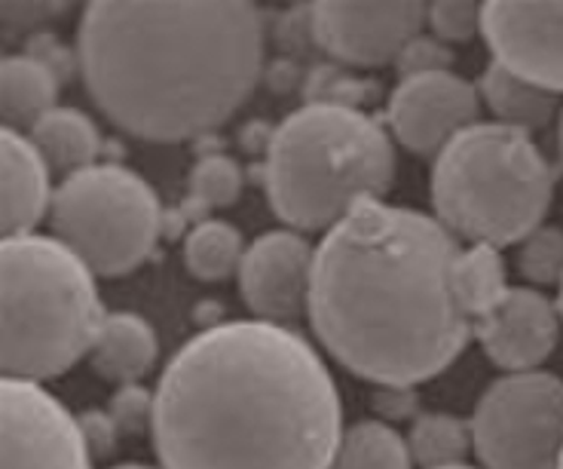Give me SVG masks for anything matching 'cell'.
<instances>
[{"instance_id":"obj_31","label":"cell","mask_w":563,"mask_h":469,"mask_svg":"<svg viewBox=\"0 0 563 469\" xmlns=\"http://www.w3.org/2000/svg\"><path fill=\"white\" fill-rule=\"evenodd\" d=\"M558 144H561V160H563V114H561V129H558Z\"/></svg>"},{"instance_id":"obj_27","label":"cell","mask_w":563,"mask_h":469,"mask_svg":"<svg viewBox=\"0 0 563 469\" xmlns=\"http://www.w3.org/2000/svg\"><path fill=\"white\" fill-rule=\"evenodd\" d=\"M111 421L117 424L120 433L135 436V433H141L147 424H154V396L135 384L123 386V390L113 396Z\"/></svg>"},{"instance_id":"obj_14","label":"cell","mask_w":563,"mask_h":469,"mask_svg":"<svg viewBox=\"0 0 563 469\" xmlns=\"http://www.w3.org/2000/svg\"><path fill=\"white\" fill-rule=\"evenodd\" d=\"M484 353L499 369L527 374L558 347V310L536 288H508V295L475 323Z\"/></svg>"},{"instance_id":"obj_32","label":"cell","mask_w":563,"mask_h":469,"mask_svg":"<svg viewBox=\"0 0 563 469\" xmlns=\"http://www.w3.org/2000/svg\"><path fill=\"white\" fill-rule=\"evenodd\" d=\"M113 469H154V467H141V463H123V467H113Z\"/></svg>"},{"instance_id":"obj_13","label":"cell","mask_w":563,"mask_h":469,"mask_svg":"<svg viewBox=\"0 0 563 469\" xmlns=\"http://www.w3.org/2000/svg\"><path fill=\"white\" fill-rule=\"evenodd\" d=\"M316 252L295 230H273L249 246L240 268V292L261 323L285 326L310 310Z\"/></svg>"},{"instance_id":"obj_15","label":"cell","mask_w":563,"mask_h":469,"mask_svg":"<svg viewBox=\"0 0 563 469\" xmlns=\"http://www.w3.org/2000/svg\"><path fill=\"white\" fill-rule=\"evenodd\" d=\"M0 154H3V209H0L3 233L25 237L37 228V221L53 206L49 163L34 148L31 135L10 127H3Z\"/></svg>"},{"instance_id":"obj_22","label":"cell","mask_w":563,"mask_h":469,"mask_svg":"<svg viewBox=\"0 0 563 469\" xmlns=\"http://www.w3.org/2000/svg\"><path fill=\"white\" fill-rule=\"evenodd\" d=\"M408 441L380 421L352 424L340 439L331 469H410Z\"/></svg>"},{"instance_id":"obj_6","label":"cell","mask_w":563,"mask_h":469,"mask_svg":"<svg viewBox=\"0 0 563 469\" xmlns=\"http://www.w3.org/2000/svg\"><path fill=\"white\" fill-rule=\"evenodd\" d=\"M554 172L530 132L503 123L463 129L432 170L438 221L475 246H515L542 228Z\"/></svg>"},{"instance_id":"obj_10","label":"cell","mask_w":563,"mask_h":469,"mask_svg":"<svg viewBox=\"0 0 563 469\" xmlns=\"http://www.w3.org/2000/svg\"><path fill=\"white\" fill-rule=\"evenodd\" d=\"M429 19L426 3H316L312 34L328 56L358 68H380L398 62L413 37H420Z\"/></svg>"},{"instance_id":"obj_26","label":"cell","mask_w":563,"mask_h":469,"mask_svg":"<svg viewBox=\"0 0 563 469\" xmlns=\"http://www.w3.org/2000/svg\"><path fill=\"white\" fill-rule=\"evenodd\" d=\"M481 10L478 3H465V0H444L429 7V22L441 41H468L481 31Z\"/></svg>"},{"instance_id":"obj_21","label":"cell","mask_w":563,"mask_h":469,"mask_svg":"<svg viewBox=\"0 0 563 469\" xmlns=\"http://www.w3.org/2000/svg\"><path fill=\"white\" fill-rule=\"evenodd\" d=\"M242 233L227 221H202L184 242V264L202 283H218L230 273H240L245 258Z\"/></svg>"},{"instance_id":"obj_29","label":"cell","mask_w":563,"mask_h":469,"mask_svg":"<svg viewBox=\"0 0 563 469\" xmlns=\"http://www.w3.org/2000/svg\"><path fill=\"white\" fill-rule=\"evenodd\" d=\"M68 3H3V25L7 31L34 29L43 19L65 13Z\"/></svg>"},{"instance_id":"obj_24","label":"cell","mask_w":563,"mask_h":469,"mask_svg":"<svg viewBox=\"0 0 563 469\" xmlns=\"http://www.w3.org/2000/svg\"><path fill=\"white\" fill-rule=\"evenodd\" d=\"M190 197L209 206V209H224L233 206L242 194V170L233 156L209 154L197 160V166L190 170L187 178Z\"/></svg>"},{"instance_id":"obj_17","label":"cell","mask_w":563,"mask_h":469,"mask_svg":"<svg viewBox=\"0 0 563 469\" xmlns=\"http://www.w3.org/2000/svg\"><path fill=\"white\" fill-rule=\"evenodd\" d=\"M3 120L10 129H34L56 111L58 74L34 56H7L0 68Z\"/></svg>"},{"instance_id":"obj_19","label":"cell","mask_w":563,"mask_h":469,"mask_svg":"<svg viewBox=\"0 0 563 469\" xmlns=\"http://www.w3.org/2000/svg\"><path fill=\"white\" fill-rule=\"evenodd\" d=\"M481 96L493 108V114L499 117L503 127L521 129V132L542 129L558 108L554 92L527 84L523 77L503 68L499 62H493L490 68L481 74Z\"/></svg>"},{"instance_id":"obj_9","label":"cell","mask_w":563,"mask_h":469,"mask_svg":"<svg viewBox=\"0 0 563 469\" xmlns=\"http://www.w3.org/2000/svg\"><path fill=\"white\" fill-rule=\"evenodd\" d=\"M80 421L41 384L3 378V469H89Z\"/></svg>"},{"instance_id":"obj_33","label":"cell","mask_w":563,"mask_h":469,"mask_svg":"<svg viewBox=\"0 0 563 469\" xmlns=\"http://www.w3.org/2000/svg\"><path fill=\"white\" fill-rule=\"evenodd\" d=\"M558 313H561V319H563V283H561V295H558Z\"/></svg>"},{"instance_id":"obj_12","label":"cell","mask_w":563,"mask_h":469,"mask_svg":"<svg viewBox=\"0 0 563 469\" xmlns=\"http://www.w3.org/2000/svg\"><path fill=\"white\" fill-rule=\"evenodd\" d=\"M386 117L408 151L441 154L463 129L475 127L478 92L451 72L413 74L395 86Z\"/></svg>"},{"instance_id":"obj_7","label":"cell","mask_w":563,"mask_h":469,"mask_svg":"<svg viewBox=\"0 0 563 469\" xmlns=\"http://www.w3.org/2000/svg\"><path fill=\"white\" fill-rule=\"evenodd\" d=\"M56 240L99 276H123L147 261L163 230V206L139 172L113 163L65 175L53 194Z\"/></svg>"},{"instance_id":"obj_1","label":"cell","mask_w":563,"mask_h":469,"mask_svg":"<svg viewBox=\"0 0 563 469\" xmlns=\"http://www.w3.org/2000/svg\"><path fill=\"white\" fill-rule=\"evenodd\" d=\"M163 469H331L340 396L297 331L221 323L172 356L154 393Z\"/></svg>"},{"instance_id":"obj_35","label":"cell","mask_w":563,"mask_h":469,"mask_svg":"<svg viewBox=\"0 0 563 469\" xmlns=\"http://www.w3.org/2000/svg\"><path fill=\"white\" fill-rule=\"evenodd\" d=\"M561 469H563V460H561Z\"/></svg>"},{"instance_id":"obj_34","label":"cell","mask_w":563,"mask_h":469,"mask_svg":"<svg viewBox=\"0 0 563 469\" xmlns=\"http://www.w3.org/2000/svg\"><path fill=\"white\" fill-rule=\"evenodd\" d=\"M444 469H475V467H468V463H456V467H444Z\"/></svg>"},{"instance_id":"obj_4","label":"cell","mask_w":563,"mask_h":469,"mask_svg":"<svg viewBox=\"0 0 563 469\" xmlns=\"http://www.w3.org/2000/svg\"><path fill=\"white\" fill-rule=\"evenodd\" d=\"M395 182V148L377 120L346 101H312L273 132L264 187L288 228H334Z\"/></svg>"},{"instance_id":"obj_3","label":"cell","mask_w":563,"mask_h":469,"mask_svg":"<svg viewBox=\"0 0 563 469\" xmlns=\"http://www.w3.org/2000/svg\"><path fill=\"white\" fill-rule=\"evenodd\" d=\"M80 72L113 127L187 142L240 111L264 68L254 3L96 0L80 19Z\"/></svg>"},{"instance_id":"obj_28","label":"cell","mask_w":563,"mask_h":469,"mask_svg":"<svg viewBox=\"0 0 563 469\" xmlns=\"http://www.w3.org/2000/svg\"><path fill=\"white\" fill-rule=\"evenodd\" d=\"M451 65V53L441 46V43L429 41V37H413V41L405 46V53L398 56V68L405 77H413V74H429V72H448Z\"/></svg>"},{"instance_id":"obj_30","label":"cell","mask_w":563,"mask_h":469,"mask_svg":"<svg viewBox=\"0 0 563 469\" xmlns=\"http://www.w3.org/2000/svg\"><path fill=\"white\" fill-rule=\"evenodd\" d=\"M80 429H84L89 451H99V455H108V451H111L113 436L120 433L117 424L111 421V414H99V412L84 414V417H80Z\"/></svg>"},{"instance_id":"obj_16","label":"cell","mask_w":563,"mask_h":469,"mask_svg":"<svg viewBox=\"0 0 563 469\" xmlns=\"http://www.w3.org/2000/svg\"><path fill=\"white\" fill-rule=\"evenodd\" d=\"M159 343L147 319L135 313H111L92 343V366L101 378L135 384L156 362Z\"/></svg>"},{"instance_id":"obj_11","label":"cell","mask_w":563,"mask_h":469,"mask_svg":"<svg viewBox=\"0 0 563 469\" xmlns=\"http://www.w3.org/2000/svg\"><path fill=\"white\" fill-rule=\"evenodd\" d=\"M481 34L503 68L545 92H563V3H484Z\"/></svg>"},{"instance_id":"obj_5","label":"cell","mask_w":563,"mask_h":469,"mask_svg":"<svg viewBox=\"0 0 563 469\" xmlns=\"http://www.w3.org/2000/svg\"><path fill=\"white\" fill-rule=\"evenodd\" d=\"M96 273L53 237L3 240V371L41 384L68 371L104 326Z\"/></svg>"},{"instance_id":"obj_8","label":"cell","mask_w":563,"mask_h":469,"mask_svg":"<svg viewBox=\"0 0 563 469\" xmlns=\"http://www.w3.org/2000/svg\"><path fill=\"white\" fill-rule=\"evenodd\" d=\"M472 445L487 469H561V381L527 371L487 386L472 417Z\"/></svg>"},{"instance_id":"obj_18","label":"cell","mask_w":563,"mask_h":469,"mask_svg":"<svg viewBox=\"0 0 563 469\" xmlns=\"http://www.w3.org/2000/svg\"><path fill=\"white\" fill-rule=\"evenodd\" d=\"M31 142L53 170L68 172V175L96 166V156L101 151V135L96 123L74 108L49 111L37 127L31 129Z\"/></svg>"},{"instance_id":"obj_2","label":"cell","mask_w":563,"mask_h":469,"mask_svg":"<svg viewBox=\"0 0 563 469\" xmlns=\"http://www.w3.org/2000/svg\"><path fill=\"white\" fill-rule=\"evenodd\" d=\"M460 252L438 218L358 203L316 249L310 319L324 350L380 386L441 374L475 331L453 285Z\"/></svg>"},{"instance_id":"obj_20","label":"cell","mask_w":563,"mask_h":469,"mask_svg":"<svg viewBox=\"0 0 563 469\" xmlns=\"http://www.w3.org/2000/svg\"><path fill=\"white\" fill-rule=\"evenodd\" d=\"M453 285H456V295L463 301L465 313L478 323L484 313H490L508 295L506 264L499 258V249L472 246V249L460 252Z\"/></svg>"},{"instance_id":"obj_23","label":"cell","mask_w":563,"mask_h":469,"mask_svg":"<svg viewBox=\"0 0 563 469\" xmlns=\"http://www.w3.org/2000/svg\"><path fill=\"white\" fill-rule=\"evenodd\" d=\"M472 445V424L453 414H422L410 427L408 451L413 463L422 469H444L463 463Z\"/></svg>"},{"instance_id":"obj_25","label":"cell","mask_w":563,"mask_h":469,"mask_svg":"<svg viewBox=\"0 0 563 469\" xmlns=\"http://www.w3.org/2000/svg\"><path fill=\"white\" fill-rule=\"evenodd\" d=\"M523 280L533 285L563 283V230L561 228H539L521 242L518 255Z\"/></svg>"}]
</instances>
